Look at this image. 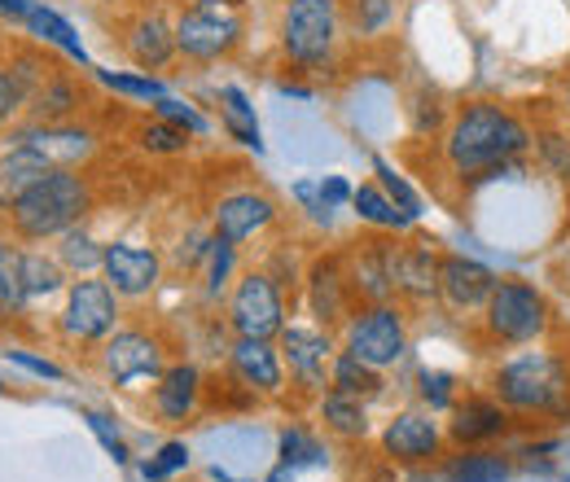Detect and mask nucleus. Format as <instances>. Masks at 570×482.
I'll return each mask as SVG.
<instances>
[{"instance_id": "3c124183", "label": "nucleus", "mask_w": 570, "mask_h": 482, "mask_svg": "<svg viewBox=\"0 0 570 482\" xmlns=\"http://www.w3.org/2000/svg\"><path fill=\"white\" fill-rule=\"evenodd\" d=\"M27 9H31V0H0V13H4V18H13V22H22V18H27Z\"/></svg>"}, {"instance_id": "de8ad7c7", "label": "nucleus", "mask_w": 570, "mask_h": 482, "mask_svg": "<svg viewBox=\"0 0 570 482\" xmlns=\"http://www.w3.org/2000/svg\"><path fill=\"white\" fill-rule=\"evenodd\" d=\"M294 203L307 210L316 224H325V228L334 224V207L321 198V185H316V180H298V185H294Z\"/></svg>"}, {"instance_id": "79ce46f5", "label": "nucleus", "mask_w": 570, "mask_h": 482, "mask_svg": "<svg viewBox=\"0 0 570 482\" xmlns=\"http://www.w3.org/2000/svg\"><path fill=\"white\" fill-rule=\"evenodd\" d=\"M535 154H540V163H544L553 176L570 180V132H558V128L535 132Z\"/></svg>"}, {"instance_id": "7ed1b4c3", "label": "nucleus", "mask_w": 570, "mask_h": 482, "mask_svg": "<svg viewBox=\"0 0 570 482\" xmlns=\"http://www.w3.org/2000/svg\"><path fill=\"white\" fill-rule=\"evenodd\" d=\"M88 210H92V185L75 167H58L9 207V228L22 242H53L79 228Z\"/></svg>"}, {"instance_id": "49530a36", "label": "nucleus", "mask_w": 570, "mask_h": 482, "mask_svg": "<svg viewBox=\"0 0 570 482\" xmlns=\"http://www.w3.org/2000/svg\"><path fill=\"white\" fill-rule=\"evenodd\" d=\"M27 106V88L18 83V75L9 67H0V128L13 124V115Z\"/></svg>"}, {"instance_id": "4d7b16f0", "label": "nucleus", "mask_w": 570, "mask_h": 482, "mask_svg": "<svg viewBox=\"0 0 570 482\" xmlns=\"http://www.w3.org/2000/svg\"><path fill=\"white\" fill-rule=\"evenodd\" d=\"M558 482H570V479H558Z\"/></svg>"}, {"instance_id": "9b49d317", "label": "nucleus", "mask_w": 570, "mask_h": 482, "mask_svg": "<svg viewBox=\"0 0 570 482\" xmlns=\"http://www.w3.org/2000/svg\"><path fill=\"white\" fill-rule=\"evenodd\" d=\"M277 346H282L285 373H289L294 386H303V391H325L330 386V364L338 355V343H334L330 329L289 321L277 334Z\"/></svg>"}, {"instance_id": "a19ab883", "label": "nucleus", "mask_w": 570, "mask_h": 482, "mask_svg": "<svg viewBox=\"0 0 570 482\" xmlns=\"http://www.w3.org/2000/svg\"><path fill=\"white\" fill-rule=\"evenodd\" d=\"M347 22L356 36H382L395 22V0H352Z\"/></svg>"}, {"instance_id": "1a4fd4ad", "label": "nucleus", "mask_w": 570, "mask_h": 482, "mask_svg": "<svg viewBox=\"0 0 570 482\" xmlns=\"http://www.w3.org/2000/svg\"><path fill=\"white\" fill-rule=\"evenodd\" d=\"M242 9L228 4H198V9H180L176 18V53L189 62H219L242 45Z\"/></svg>"}, {"instance_id": "f704fd0d", "label": "nucleus", "mask_w": 570, "mask_h": 482, "mask_svg": "<svg viewBox=\"0 0 570 482\" xmlns=\"http://www.w3.org/2000/svg\"><path fill=\"white\" fill-rule=\"evenodd\" d=\"M373 180H377V189H382L395 207L404 210L413 224L422 219V194H417V189L395 171V163H391V158H373Z\"/></svg>"}, {"instance_id": "4be33fe9", "label": "nucleus", "mask_w": 570, "mask_h": 482, "mask_svg": "<svg viewBox=\"0 0 570 482\" xmlns=\"http://www.w3.org/2000/svg\"><path fill=\"white\" fill-rule=\"evenodd\" d=\"M124 53L137 70H163L176 58V22H167L158 9H141L124 27Z\"/></svg>"}, {"instance_id": "ddd939ff", "label": "nucleus", "mask_w": 570, "mask_h": 482, "mask_svg": "<svg viewBox=\"0 0 570 482\" xmlns=\"http://www.w3.org/2000/svg\"><path fill=\"white\" fill-rule=\"evenodd\" d=\"M395 237L400 233H382V237H364L356 242L343 264H347V281L356 294V307L364 303H395Z\"/></svg>"}, {"instance_id": "bb28decb", "label": "nucleus", "mask_w": 570, "mask_h": 482, "mask_svg": "<svg viewBox=\"0 0 570 482\" xmlns=\"http://www.w3.org/2000/svg\"><path fill=\"white\" fill-rule=\"evenodd\" d=\"M27 110H31V124H67L75 110H79V88L53 67L45 75V83L31 92Z\"/></svg>"}, {"instance_id": "2f4dec72", "label": "nucleus", "mask_w": 570, "mask_h": 482, "mask_svg": "<svg viewBox=\"0 0 570 482\" xmlns=\"http://www.w3.org/2000/svg\"><path fill=\"white\" fill-rule=\"evenodd\" d=\"M215 101H219V124H224V132L237 140V145H250V149H259L264 140H259V119H255V106H250V97L237 88V83H224L219 92H215Z\"/></svg>"}, {"instance_id": "58836bf2", "label": "nucleus", "mask_w": 570, "mask_h": 482, "mask_svg": "<svg viewBox=\"0 0 570 482\" xmlns=\"http://www.w3.org/2000/svg\"><path fill=\"white\" fill-rule=\"evenodd\" d=\"M137 140H141V149H149V154H185L189 149V132L176 128L171 119H158V115L145 119Z\"/></svg>"}, {"instance_id": "603ef678", "label": "nucleus", "mask_w": 570, "mask_h": 482, "mask_svg": "<svg viewBox=\"0 0 570 482\" xmlns=\"http://www.w3.org/2000/svg\"><path fill=\"white\" fill-rule=\"evenodd\" d=\"M180 9H198V4H228V9H242V0H176Z\"/></svg>"}, {"instance_id": "393cba45", "label": "nucleus", "mask_w": 570, "mask_h": 482, "mask_svg": "<svg viewBox=\"0 0 570 482\" xmlns=\"http://www.w3.org/2000/svg\"><path fill=\"white\" fill-rule=\"evenodd\" d=\"M509 479H513V461L500 447H461L443 465V482H509Z\"/></svg>"}, {"instance_id": "c756f323", "label": "nucleus", "mask_w": 570, "mask_h": 482, "mask_svg": "<svg viewBox=\"0 0 570 482\" xmlns=\"http://www.w3.org/2000/svg\"><path fill=\"white\" fill-rule=\"evenodd\" d=\"M18 273H22V294L27 303H40V298H53L62 294L71 281H67V268L58 264V255H40V250H18Z\"/></svg>"}, {"instance_id": "f8f14e48", "label": "nucleus", "mask_w": 570, "mask_h": 482, "mask_svg": "<svg viewBox=\"0 0 570 482\" xmlns=\"http://www.w3.org/2000/svg\"><path fill=\"white\" fill-rule=\"evenodd\" d=\"M443 447H448V430L434 421L430 409H404V413L391 416L386 430H382V452L395 465H409V470L434 465L443 456Z\"/></svg>"}, {"instance_id": "4c0bfd02", "label": "nucleus", "mask_w": 570, "mask_h": 482, "mask_svg": "<svg viewBox=\"0 0 570 482\" xmlns=\"http://www.w3.org/2000/svg\"><path fill=\"white\" fill-rule=\"evenodd\" d=\"M97 79L110 88V92H124V97H137V101H163L167 88L163 79L145 75V70H97Z\"/></svg>"}, {"instance_id": "e433bc0d", "label": "nucleus", "mask_w": 570, "mask_h": 482, "mask_svg": "<svg viewBox=\"0 0 570 482\" xmlns=\"http://www.w3.org/2000/svg\"><path fill=\"white\" fill-rule=\"evenodd\" d=\"M325 443L316 434H307L303 425L282 430V465L285 470H303V465H325Z\"/></svg>"}, {"instance_id": "6ab92c4d", "label": "nucleus", "mask_w": 570, "mask_h": 482, "mask_svg": "<svg viewBox=\"0 0 570 482\" xmlns=\"http://www.w3.org/2000/svg\"><path fill=\"white\" fill-rule=\"evenodd\" d=\"M273 224H277V203L268 194H255V189H237V194L219 198L212 210V233L224 237V242H233V246L259 237Z\"/></svg>"}, {"instance_id": "f03ea898", "label": "nucleus", "mask_w": 570, "mask_h": 482, "mask_svg": "<svg viewBox=\"0 0 570 482\" xmlns=\"http://www.w3.org/2000/svg\"><path fill=\"white\" fill-rule=\"evenodd\" d=\"M492 395L513 416L567 421L570 416V351L549 343L518 346L492 368Z\"/></svg>"}, {"instance_id": "dca6fc26", "label": "nucleus", "mask_w": 570, "mask_h": 482, "mask_svg": "<svg viewBox=\"0 0 570 482\" xmlns=\"http://www.w3.org/2000/svg\"><path fill=\"white\" fill-rule=\"evenodd\" d=\"M497 281L500 276L488 264H479L470 255H443V264H439V303L452 316H474L479 321L488 298H492V289H497Z\"/></svg>"}, {"instance_id": "09e8293b", "label": "nucleus", "mask_w": 570, "mask_h": 482, "mask_svg": "<svg viewBox=\"0 0 570 482\" xmlns=\"http://www.w3.org/2000/svg\"><path fill=\"white\" fill-rule=\"evenodd\" d=\"M9 360H13L18 368L36 373V377H49V382H62V377H67L58 364H49V360H40V355H27V351H9Z\"/></svg>"}, {"instance_id": "6e6552de", "label": "nucleus", "mask_w": 570, "mask_h": 482, "mask_svg": "<svg viewBox=\"0 0 570 482\" xmlns=\"http://www.w3.org/2000/svg\"><path fill=\"white\" fill-rule=\"evenodd\" d=\"M124 298L115 294V285L106 276H79L67 285V303H62V338L79 346H97L106 343L115 329H119V307Z\"/></svg>"}, {"instance_id": "ea45409f", "label": "nucleus", "mask_w": 570, "mask_h": 482, "mask_svg": "<svg viewBox=\"0 0 570 482\" xmlns=\"http://www.w3.org/2000/svg\"><path fill=\"white\" fill-rule=\"evenodd\" d=\"M180 470H189V443H180V439H171V443H163L149 461H141V479L145 482H171Z\"/></svg>"}, {"instance_id": "cd10ccee", "label": "nucleus", "mask_w": 570, "mask_h": 482, "mask_svg": "<svg viewBox=\"0 0 570 482\" xmlns=\"http://www.w3.org/2000/svg\"><path fill=\"white\" fill-rule=\"evenodd\" d=\"M330 391L356 395V400L368 404V400H377V395L386 391V382H382V368L364 364L360 355H352V351L338 346V355H334V364H330Z\"/></svg>"}, {"instance_id": "9d476101", "label": "nucleus", "mask_w": 570, "mask_h": 482, "mask_svg": "<svg viewBox=\"0 0 570 482\" xmlns=\"http://www.w3.org/2000/svg\"><path fill=\"white\" fill-rule=\"evenodd\" d=\"M101 373L115 386L137 391L141 382H158L167 373V346L149 329H115L101 343Z\"/></svg>"}, {"instance_id": "5701e85b", "label": "nucleus", "mask_w": 570, "mask_h": 482, "mask_svg": "<svg viewBox=\"0 0 570 482\" xmlns=\"http://www.w3.org/2000/svg\"><path fill=\"white\" fill-rule=\"evenodd\" d=\"M9 145H31L53 167H79V163L92 158L97 137L88 128H75V124H31V128H18L9 137Z\"/></svg>"}, {"instance_id": "2eb2a0df", "label": "nucleus", "mask_w": 570, "mask_h": 482, "mask_svg": "<svg viewBox=\"0 0 570 482\" xmlns=\"http://www.w3.org/2000/svg\"><path fill=\"white\" fill-rule=\"evenodd\" d=\"M443 430H448L452 447H497L500 439H509V430H513V413L492 391L488 395H465V400L452 404Z\"/></svg>"}, {"instance_id": "423d86ee", "label": "nucleus", "mask_w": 570, "mask_h": 482, "mask_svg": "<svg viewBox=\"0 0 570 482\" xmlns=\"http://www.w3.org/2000/svg\"><path fill=\"white\" fill-rule=\"evenodd\" d=\"M343 351L360 355L373 368H395L409 355V316L404 303H364L347 316L343 334H338Z\"/></svg>"}, {"instance_id": "7c9ffc66", "label": "nucleus", "mask_w": 570, "mask_h": 482, "mask_svg": "<svg viewBox=\"0 0 570 482\" xmlns=\"http://www.w3.org/2000/svg\"><path fill=\"white\" fill-rule=\"evenodd\" d=\"M22 27H27L31 36H40L45 45H58V49H62L67 58H75V62H88L79 31H75V27L62 18V13H58V9H49V4L31 0V9H27V18H22Z\"/></svg>"}, {"instance_id": "6e6d98bb", "label": "nucleus", "mask_w": 570, "mask_h": 482, "mask_svg": "<svg viewBox=\"0 0 570 482\" xmlns=\"http://www.w3.org/2000/svg\"><path fill=\"white\" fill-rule=\"evenodd\" d=\"M4 259H9V246H4V242H0V268H4Z\"/></svg>"}, {"instance_id": "412c9836", "label": "nucleus", "mask_w": 570, "mask_h": 482, "mask_svg": "<svg viewBox=\"0 0 570 482\" xmlns=\"http://www.w3.org/2000/svg\"><path fill=\"white\" fill-rule=\"evenodd\" d=\"M203 395H207V386H203V368L198 364H167V373L154 382L149 404H154V416L163 425H185V421L198 416Z\"/></svg>"}, {"instance_id": "f257e3e1", "label": "nucleus", "mask_w": 570, "mask_h": 482, "mask_svg": "<svg viewBox=\"0 0 570 482\" xmlns=\"http://www.w3.org/2000/svg\"><path fill=\"white\" fill-rule=\"evenodd\" d=\"M439 149L452 176L479 185L500 180L504 171H522V158L535 149V132L518 110L500 101H465L448 119Z\"/></svg>"}, {"instance_id": "a18cd8bd", "label": "nucleus", "mask_w": 570, "mask_h": 482, "mask_svg": "<svg viewBox=\"0 0 570 482\" xmlns=\"http://www.w3.org/2000/svg\"><path fill=\"white\" fill-rule=\"evenodd\" d=\"M27 294H22V273H18V250H9L4 268H0V312H22Z\"/></svg>"}, {"instance_id": "37998d69", "label": "nucleus", "mask_w": 570, "mask_h": 482, "mask_svg": "<svg viewBox=\"0 0 570 482\" xmlns=\"http://www.w3.org/2000/svg\"><path fill=\"white\" fill-rule=\"evenodd\" d=\"M154 115H158V119H171V124H176V128H185L189 137H207V132H212V124H207L189 101H176V97L154 101Z\"/></svg>"}, {"instance_id": "4468645a", "label": "nucleus", "mask_w": 570, "mask_h": 482, "mask_svg": "<svg viewBox=\"0 0 570 482\" xmlns=\"http://www.w3.org/2000/svg\"><path fill=\"white\" fill-rule=\"evenodd\" d=\"M303 294H307V312L321 329H343L347 316L356 312V294H352L343 255H321L303 276Z\"/></svg>"}, {"instance_id": "c85d7f7f", "label": "nucleus", "mask_w": 570, "mask_h": 482, "mask_svg": "<svg viewBox=\"0 0 570 482\" xmlns=\"http://www.w3.org/2000/svg\"><path fill=\"white\" fill-rule=\"evenodd\" d=\"M352 210L360 215V224H368L377 233H409L413 228V219L377 189V180H364L352 189Z\"/></svg>"}, {"instance_id": "c03bdc74", "label": "nucleus", "mask_w": 570, "mask_h": 482, "mask_svg": "<svg viewBox=\"0 0 570 482\" xmlns=\"http://www.w3.org/2000/svg\"><path fill=\"white\" fill-rule=\"evenodd\" d=\"M83 421H88V430L101 439V447L110 452V461H115V465H132V452H128L124 434L110 425V416H106V413H83Z\"/></svg>"}, {"instance_id": "b1692460", "label": "nucleus", "mask_w": 570, "mask_h": 482, "mask_svg": "<svg viewBox=\"0 0 570 482\" xmlns=\"http://www.w3.org/2000/svg\"><path fill=\"white\" fill-rule=\"evenodd\" d=\"M49 171H58L45 154H36L31 145H9L0 154V210H9L31 185H40Z\"/></svg>"}, {"instance_id": "864d4df0", "label": "nucleus", "mask_w": 570, "mask_h": 482, "mask_svg": "<svg viewBox=\"0 0 570 482\" xmlns=\"http://www.w3.org/2000/svg\"><path fill=\"white\" fill-rule=\"evenodd\" d=\"M558 106H562V119L570 124V75L562 79V101H558Z\"/></svg>"}, {"instance_id": "20e7f679", "label": "nucleus", "mask_w": 570, "mask_h": 482, "mask_svg": "<svg viewBox=\"0 0 570 482\" xmlns=\"http://www.w3.org/2000/svg\"><path fill=\"white\" fill-rule=\"evenodd\" d=\"M479 325H483V343L488 346L518 351V346L544 343L553 334V303L535 281L500 276Z\"/></svg>"}, {"instance_id": "5fc2aeb1", "label": "nucleus", "mask_w": 570, "mask_h": 482, "mask_svg": "<svg viewBox=\"0 0 570 482\" xmlns=\"http://www.w3.org/2000/svg\"><path fill=\"white\" fill-rule=\"evenodd\" d=\"M289 474H294V470H285V465H277V470H273V479H268V482H289Z\"/></svg>"}, {"instance_id": "a878e982", "label": "nucleus", "mask_w": 570, "mask_h": 482, "mask_svg": "<svg viewBox=\"0 0 570 482\" xmlns=\"http://www.w3.org/2000/svg\"><path fill=\"white\" fill-rule=\"evenodd\" d=\"M316 416H321V425L334 434V439H347V443H356L368 434V404L356 400V395H343V391H321V400H316Z\"/></svg>"}, {"instance_id": "72a5a7b5", "label": "nucleus", "mask_w": 570, "mask_h": 482, "mask_svg": "<svg viewBox=\"0 0 570 482\" xmlns=\"http://www.w3.org/2000/svg\"><path fill=\"white\" fill-rule=\"evenodd\" d=\"M101 255H106V246H101V242H92L83 228H71V233H62V237H58V264L75 276L101 273Z\"/></svg>"}, {"instance_id": "473e14b6", "label": "nucleus", "mask_w": 570, "mask_h": 482, "mask_svg": "<svg viewBox=\"0 0 570 482\" xmlns=\"http://www.w3.org/2000/svg\"><path fill=\"white\" fill-rule=\"evenodd\" d=\"M203 294L207 298H219L224 289H233V276H237V246L233 242H224V237H207V246H203Z\"/></svg>"}, {"instance_id": "8fccbe9b", "label": "nucleus", "mask_w": 570, "mask_h": 482, "mask_svg": "<svg viewBox=\"0 0 570 482\" xmlns=\"http://www.w3.org/2000/svg\"><path fill=\"white\" fill-rule=\"evenodd\" d=\"M316 185H321V198H325V203H330L334 210L347 207V203H352V185H347L343 176H321Z\"/></svg>"}, {"instance_id": "39448f33", "label": "nucleus", "mask_w": 570, "mask_h": 482, "mask_svg": "<svg viewBox=\"0 0 570 482\" xmlns=\"http://www.w3.org/2000/svg\"><path fill=\"white\" fill-rule=\"evenodd\" d=\"M343 40V9L338 0H285L282 9V53L298 70L334 67Z\"/></svg>"}, {"instance_id": "c9c22d12", "label": "nucleus", "mask_w": 570, "mask_h": 482, "mask_svg": "<svg viewBox=\"0 0 570 482\" xmlns=\"http://www.w3.org/2000/svg\"><path fill=\"white\" fill-rule=\"evenodd\" d=\"M417 395H422V409L430 413H452V404L461 400V377L448 373V368H422L417 373Z\"/></svg>"}, {"instance_id": "f3484780", "label": "nucleus", "mask_w": 570, "mask_h": 482, "mask_svg": "<svg viewBox=\"0 0 570 482\" xmlns=\"http://www.w3.org/2000/svg\"><path fill=\"white\" fill-rule=\"evenodd\" d=\"M439 264L443 255L426 237H395V303L426 307L439 298Z\"/></svg>"}, {"instance_id": "0eeeda50", "label": "nucleus", "mask_w": 570, "mask_h": 482, "mask_svg": "<svg viewBox=\"0 0 570 482\" xmlns=\"http://www.w3.org/2000/svg\"><path fill=\"white\" fill-rule=\"evenodd\" d=\"M224 316H228V329L237 338H277L289 325L285 321V289L268 268L242 273L228 289Z\"/></svg>"}, {"instance_id": "aec40b11", "label": "nucleus", "mask_w": 570, "mask_h": 482, "mask_svg": "<svg viewBox=\"0 0 570 482\" xmlns=\"http://www.w3.org/2000/svg\"><path fill=\"white\" fill-rule=\"evenodd\" d=\"M228 373L250 386L255 395H282L285 391V360L277 338H237L228 351Z\"/></svg>"}, {"instance_id": "a211bd4d", "label": "nucleus", "mask_w": 570, "mask_h": 482, "mask_svg": "<svg viewBox=\"0 0 570 482\" xmlns=\"http://www.w3.org/2000/svg\"><path fill=\"white\" fill-rule=\"evenodd\" d=\"M101 276L115 285L119 298H145L163 281V259L141 242H110L101 255Z\"/></svg>"}]
</instances>
